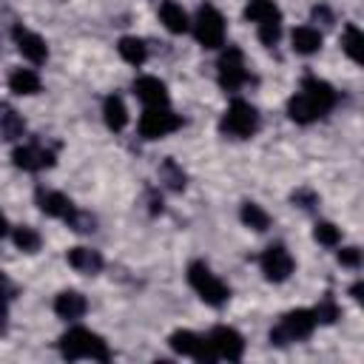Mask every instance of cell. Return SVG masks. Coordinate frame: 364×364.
<instances>
[{
  "label": "cell",
  "instance_id": "1",
  "mask_svg": "<svg viewBox=\"0 0 364 364\" xmlns=\"http://www.w3.org/2000/svg\"><path fill=\"white\" fill-rule=\"evenodd\" d=\"M336 102H338L336 88H333L330 82H324V80L307 74V77L301 80V91L290 97V102H287V114H290L293 122H299V125H310V122H316L318 117H324Z\"/></svg>",
  "mask_w": 364,
  "mask_h": 364
},
{
  "label": "cell",
  "instance_id": "2",
  "mask_svg": "<svg viewBox=\"0 0 364 364\" xmlns=\"http://www.w3.org/2000/svg\"><path fill=\"white\" fill-rule=\"evenodd\" d=\"M60 353L68 361H77V358L108 361L111 358V350H108L105 338L91 333V330H85V327H71L68 333H63L60 336Z\"/></svg>",
  "mask_w": 364,
  "mask_h": 364
},
{
  "label": "cell",
  "instance_id": "3",
  "mask_svg": "<svg viewBox=\"0 0 364 364\" xmlns=\"http://www.w3.org/2000/svg\"><path fill=\"white\" fill-rule=\"evenodd\" d=\"M188 282H191V287L199 293V299H202L205 304H210V307H222V304L230 299L228 284H225L216 273H210V267H208L205 262H191V267H188Z\"/></svg>",
  "mask_w": 364,
  "mask_h": 364
},
{
  "label": "cell",
  "instance_id": "4",
  "mask_svg": "<svg viewBox=\"0 0 364 364\" xmlns=\"http://www.w3.org/2000/svg\"><path fill=\"white\" fill-rule=\"evenodd\" d=\"M313 330H316V316H313V310L299 307V310H290V313L282 316V321L270 330V341L279 344V347H284V344H290V341H304V338H310Z\"/></svg>",
  "mask_w": 364,
  "mask_h": 364
},
{
  "label": "cell",
  "instance_id": "5",
  "mask_svg": "<svg viewBox=\"0 0 364 364\" xmlns=\"http://www.w3.org/2000/svg\"><path fill=\"white\" fill-rule=\"evenodd\" d=\"M256 128H259V114H256V108H253L250 102H245V100H233V102L228 105L222 122H219V131L228 134V136H236V139L253 136Z\"/></svg>",
  "mask_w": 364,
  "mask_h": 364
},
{
  "label": "cell",
  "instance_id": "6",
  "mask_svg": "<svg viewBox=\"0 0 364 364\" xmlns=\"http://www.w3.org/2000/svg\"><path fill=\"white\" fill-rule=\"evenodd\" d=\"M193 34H196V40H199L205 48H219V46H225V17L219 14L216 6H210V3L199 6L196 20H193Z\"/></svg>",
  "mask_w": 364,
  "mask_h": 364
},
{
  "label": "cell",
  "instance_id": "7",
  "mask_svg": "<svg viewBox=\"0 0 364 364\" xmlns=\"http://www.w3.org/2000/svg\"><path fill=\"white\" fill-rule=\"evenodd\" d=\"M216 77H219V85L225 91H236L247 82V68H245V54L242 48L236 46H228L216 63Z\"/></svg>",
  "mask_w": 364,
  "mask_h": 364
},
{
  "label": "cell",
  "instance_id": "8",
  "mask_svg": "<svg viewBox=\"0 0 364 364\" xmlns=\"http://www.w3.org/2000/svg\"><path fill=\"white\" fill-rule=\"evenodd\" d=\"M168 344L179 355H188V358H196V361H205V364H213L216 361V353H213L210 341L205 336L193 333V330H176V333H171Z\"/></svg>",
  "mask_w": 364,
  "mask_h": 364
},
{
  "label": "cell",
  "instance_id": "9",
  "mask_svg": "<svg viewBox=\"0 0 364 364\" xmlns=\"http://www.w3.org/2000/svg\"><path fill=\"white\" fill-rule=\"evenodd\" d=\"M176 128H182V117L168 111V105L165 108H148L139 117V136L142 139H159Z\"/></svg>",
  "mask_w": 364,
  "mask_h": 364
},
{
  "label": "cell",
  "instance_id": "10",
  "mask_svg": "<svg viewBox=\"0 0 364 364\" xmlns=\"http://www.w3.org/2000/svg\"><path fill=\"white\" fill-rule=\"evenodd\" d=\"M259 264H262L264 279H267V282H276V284L284 282V279H290V273H293V267H296V262H293V256L287 253L284 245H270V247L262 253Z\"/></svg>",
  "mask_w": 364,
  "mask_h": 364
},
{
  "label": "cell",
  "instance_id": "11",
  "mask_svg": "<svg viewBox=\"0 0 364 364\" xmlns=\"http://www.w3.org/2000/svg\"><path fill=\"white\" fill-rule=\"evenodd\" d=\"M208 341H210V347H213L216 358L239 361V358H242V353H245V338H242L233 327H225V324L213 327V330H210V336H208Z\"/></svg>",
  "mask_w": 364,
  "mask_h": 364
},
{
  "label": "cell",
  "instance_id": "12",
  "mask_svg": "<svg viewBox=\"0 0 364 364\" xmlns=\"http://www.w3.org/2000/svg\"><path fill=\"white\" fill-rule=\"evenodd\" d=\"M11 159L23 171H43V168H51L54 165V151L51 148H43L40 142H31V145L14 148Z\"/></svg>",
  "mask_w": 364,
  "mask_h": 364
},
{
  "label": "cell",
  "instance_id": "13",
  "mask_svg": "<svg viewBox=\"0 0 364 364\" xmlns=\"http://www.w3.org/2000/svg\"><path fill=\"white\" fill-rule=\"evenodd\" d=\"M11 37H14V43H17V51H20L28 63L40 65V63L48 60V46H46V40H43L40 34H34V31H28V28H23V26H14Z\"/></svg>",
  "mask_w": 364,
  "mask_h": 364
},
{
  "label": "cell",
  "instance_id": "14",
  "mask_svg": "<svg viewBox=\"0 0 364 364\" xmlns=\"http://www.w3.org/2000/svg\"><path fill=\"white\" fill-rule=\"evenodd\" d=\"M134 94L145 108H165L168 105V88L159 77H136Z\"/></svg>",
  "mask_w": 364,
  "mask_h": 364
},
{
  "label": "cell",
  "instance_id": "15",
  "mask_svg": "<svg viewBox=\"0 0 364 364\" xmlns=\"http://www.w3.org/2000/svg\"><path fill=\"white\" fill-rule=\"evenodd\" d=\"M37 208L46 213V216H57V219H71V213L77 210L74 202L60 193V191H46V188H37Z\"/></svg>",
  "mask_w": 364,
  "mask_h": 364
},
{
  "label": "cell",
  "instance_id": "16",
  "mask_svg": "<svg viewBox=\"0 0 364 364\" xmlns=\"http://www.w3.org/2000/svg\"><path fill=\"white\" fill-rule=\"evenodd\" d=\"M85 310H88V301H85V296L77 293V290H63V293H57V299H54V313H57L60 318H65V321L82 318Z\"/></svg>",
  "mask_w": 364,
  "mask_h": 364
},
{
  "label": "cell",
  "instance_id": "17",
  "mask_svg": "<svg viewBox=\"0 0 364 364\" xmlns=\"http://www.w3.org/2000/svg\"><path fill=\"white\" fill-rule=\"evenodd\" d=\"M65 259L77 273H100L102 270V256H100V250H91V247H71L65 253Z\"/></svg>",
  "mask_w": 364,
  "mask_h": 364
},
{
  "label": "cell",
  "instance_id": "18",
  "mask_svg": "<svg viewBox=\"0 0 364 364\" xmlns=\"http://www.w3.org/2000/svg\"><path fill=\"white\" fill-rule=\"evenodd\" d=\"M159 20L165 23V28H168L171 34H185V31L191 28V20H188L185 9H182L179 3H171V0H165V3L159 6Z\"/></svg>",
  "mask_w": 364,
  "mask_h": 364
},
{
  "label": "cell",
  "instance_id": "19",
  "mask_svg": "<svg viewBox=\"0 0 364 364\" xmlns=\"http://www.w3.org/2000/svg\"><path fill=\"white\" fill-rule=\"evenodd\" d=\"M102 119H105V125H108L111 131H122V128H125V122H128V108H125L122 97H117V94L105 97V102H102Z\"/></svg>",
  "mask_w": 364,
  "mask_h": 364
},
{
  "label": "cell",
  "instance_id": "20",
  "mask_svg": "<svg viewBox=\"0 0 364 364\" xmlns=\"http://www.w3.org/2000/svg\"><path fill=\"white\" fill-rule=\"evenodd\" d=\"M293 48L299 54H313L321 48V31L313 26H299L293 28Z\"/></svg>",
  "mask_w": 364,
  "mask_h": 364
},
{
  "label": "cell",
  "instance_id": "21",
  "mask_svg": "<svg viewBox=\"0 0 364 364\" xmlns=\"http://www.w3.org/2000/svg\"><path fill=\"white\" fill-rule=\"evenodd\" d=\"M245 17L253 23H267V20H282V11L276 9L273 0H247Z\"/></svg>",
  "mask_w": 364,
  "mask_h": 364
},
{
  "label": "cell",
  "instance_id": "22",
  "mask_svg": "<svg viewBox=\"0 0 364 364\" xmlns=\"http://www.w3.org/2000/svg\"><path fill=\"white\" fill-rule=\"evenodd\" d=\"M9 88L14 94H37L40 91V77L31 68H17L9 77Z\"/></svg>",
  "mask_w": 364,
  "mask_h": 364
},
{
  "label": "cell",
  "instance_id": "23",
  "mask_svg": "<svg viewBox=\"0 0 364 364\" xmlns=\"http://www.w3.org/2000/svg\"><path fill=\"white\" fill-rule=\"evenodd\" d=\"M341 46H344V51H347V57H350L353 63H361V60H364V34L358 31V26H353V23L344 26Z\"/></svg>",
  "mask_w": 364,
  "mask_h": 364
},
{
  "label": "cell",
  "instance_id": "24",
  "mask_svg": "<svg viewBox=\"0 0 364 364\" xmlns=\"http://www.w3.org/2000/svg\"><path fill=\"white\" fill-rule=\"evenodd\" d=\"M117 48H119V57L125 63H131V65H142L145 57H148V48H145V43L139 37H122L117 43Z\"/></svg>",
  "mask_w": 364,
  "mask_h": 364
},
{
  "label": "cell",
  "instance_id": "25",
  "mask_svg": "<svg viewBox=\"0 0 364 364\" xmlns=\"http://www.w3.org/2000/svg\"><path fill=\"white\" fill-rule=\"evenodd\" d=\"M239 216H242V222H245L247 228H253V230H259V233L270 228V216H267V210H264L262 205H256V202H242Z\"/></svg>",
  "mask_w": 364,
  "mask_h": 364
},
{
  "label": "cell",
  "instance_id": "26",
  "mask_svg": "<svg viewBox=\"0 0 364 364\" xmlns=\"http://www.w3.org/2000/svg\"><path fill=\"white\" fill-rule=\"evenodd\" d=\"M159 179H162L171 191H182V188H185V171H182L173 159H165V162L159 165Z\"/></svg>",
  "mask_w": 364,
  "mask_h": 364
},
{
  "label": "cell",
  "instance_id": "27",
  "mask_svg": "<svg viewBox=\"0 0 364 364\" xmlns=\"http://www.w3.org/2000/svg\"><path fill=\"white\" fill-rule=\"evenodd\" d=\"M11 239H14V245H17L20 250H26V253H34V250H40V233H37L34 228H28V225H20V228H14Z\"/></svg>",
  "mask_w": 364,
  "mask_h": 364
},
{
  "label": "cell",
  "instance_id": "28",
  "mask_svg": "<svg viewBox=\"0 0 364 364\" xmlns=\"http://www.w3.org/2000/svg\"><path fill=\"white\" fill-rule=\"evenodd\" d=\"M23 131H26V122L17 117V111L0 114V134L6 139H17V136H23Z\"/></svg>",
  "mask_w": 364,
  "mask_h": 364
},
{
  "label": "cell",
  "instance_id": "29",
  "mask_svg": "<svg viewBox=\"0 0 364 364\" xmlns=\"http://www.w3.org/2000/svg\"><path fill=\"white\" fill-rule=\"evenodd\" d=\"M313 236H316V242L324 245V247H336V245L341 242V230H338L333 222H316Z\"/></svg>",
  "mask_w": 364,
  "mask_h": 364
},
{
  "label": "cell",
  "instance_id": "30",
  "mask_svg": "<svg viewBox=\"0 0 364 364\" xmlns=\"http://www.w3.org/2000/svg\"><path fill=\"white\" fill-rule=\"evenodd\" d=\"M313 316H316V324H333V321L341 316V310H338V304L333 301V296H324V299L318 301V307L313 310Z\"/></svg>",
  "mask_w": 364,
  "mask_h": 364
},
{
  "label": "cell",
  "instance_id": "31",
  "mask_svg": "<svg viewBox=\"0 0 364 364\" xmlns=\"http://www.w3.org/2000/svg\"><path fill=\"white\" fill-rule=\"evenodd\" d=\"M68 228H74L80 233H88V230H94V216L91 213H82V210H74L71 219H68Z\"/></svg>",
  "mask_w": 364,
  "mask_h": 364
},
{
  "label": "cell",
  "instance_id": "32",
  "mask_svg": "<svg viewBox=\"0 0 364 364\" xmlns=\"http://www.w3.org/2000/svg\"><path fill=\"white\" fill-rule=\"evenodd\" d=\"M338 262L344 267H358L361 264V250L358 247H341L338 250Z\"/></svg>",
  "mask_w": 364,
  "mask_h": 364
},
{
  "label": "cell",
  "instance_id": "33",
  "mask_svg": "<svg viewBox=\"0 0 364 364\" xmlns=\"http://www.w3.org/2000/svg\"><path fill=\"white\" fill-rule=\"evenodd\" d=\"M290 199H293V202H296L299 208H313V205L318 202V196H316L313 191H307V188H301V191H296V193H293Z\"/></svg>",
  "mask_w": 364,
  "mask_h": 364
},
{
  "label": "cell",
  "instance_id": "34",
  "mask_svg": "<svg viewBox=\"0 0 364 364\" xmlns=\"http://www.w3.org/2000/svg\"><path fill=\"white\" fill-rule=\"evenodd\" d=\"M9 299H11V293H9L6 282L0 279V333L6 330V307H9Z\"/></svg>",
  "mask_w": 364,
  "mask_h": 364
},
{
  "label": "cell",
  "instance_id": "35",
  "mask_svg": "<svg viewBox=\"0 0 364 364\" xmlns=\"http://www.w3.org/2000/svg\"><path fill=\"white\" fill-rule=\"evenodd\" d=\"M313 20H321L324 26H330V23H333V14H330L327 6H316V9H313Z\"/></svg>",
  "mask_w": 364,
  "mask_h": 364
},
{
  "label": "cell",
  "instance_id": "36",
  "mask_svg": "<svg viewBox=\"0 0 364 364\" xmlns=\"http://www.w3.org/2000/svg\"><path fill=\"white\" fill-rule=\"evenodd\" d=\"M350 293H353V299H355V301H361V299H364V284H361V282H355V284L350 287Z\"/></svg>",
  "mask_w": 364,
  "mask_h": 364
},
{
  "label": "cell",
  "instance_id": "37",
  "mask_svg": "<svg viewBox=\"0 0 364 364\" xmlns=\"http://www.w3.org/2000/svg\"><path fill=\"white\" fill-rule=\"evenodd\" d=\"M6 230H9V222H6V216L0 213V236H6Z\"/></svg>",
  "mask_w": 364,
  "mask_h": 364
}]
</instances>
